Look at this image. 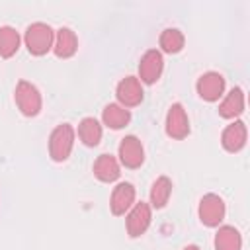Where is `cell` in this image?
<instances>
[{"mask_svg": "<svg viewBox=\"0 0 250 250\" xmlns=\"http://www.w3.org/2000/svg\"><path fill=\"white\" fill-rule=\"evenodd\" d=\"M23 43L33 57H43L49 51H53L55 43V29L45 21H33L25 27Z\"/></svg>", "mask_w": 250, "mask_h": 250, "instance_id": "1", "label": "cell"}, {"mask_svg": "<svg viewBox=\"0 0 250 250\" xmlns=\"http://www.w3.org/2000/svg\"><path fill=\"white\" fill-rule=\"evenodd\" d=\"M76 131L70 123H59L51 135H49V156L53 162H64L68 160L72 148H74Z\"/></svg>", "mask_w": 250, "mask_h": 250, "instance_id": "2", "label": "cell"}, {"mask_svg": "<svg viewBox=\"0 0 250 250\" xmlns=\"http://www.w3.org/2000/svg\"><path fill=\"white\" fill-rule=\"evenodd\" d=\"M14 102L18 105V109L21 111V115L25 117H35L41 113L43 107V98L41 92L35 84H31L29 80H20L16 84L14 90Z\"/></svg>", "mask_w": 250, "mask_h": 250, "instance_id": "3", "label": "cell"}, {"mask_svg": "<svg viewBox=\"0 0 250 250\" xmlns=\"http://www.w3.org/2000/svg\"><path fill=\"white\" fill-rule=\"evenodd\" d=\"M225 215H227V205H225V199L221 195H217V193H205L199 199L197 217H199L201 225H205L209 229H217L225 221Z\"/></svg>", "mask_w": 250, "mask_h": 250, "instance_id": "4", "label": "cell"}, {"mask_svg": "<svg viewBox=\"0 0 250 250\" xmlns=\"http://www.w3.org/2000/svg\"><path fill=\"white\" fill-rule=\"evenodd\" d=\"M125 229H127V236L129 238H139L143 236L150 223H152V207L146 201H139L135 203L127 213H125Z\"/></svg>", "mask_w": 250, "mask_h": 250, "instance_id": "5", "label": "cell"}, {"mask_svg": "<svg viewBox=\"0 0 250 250\" xmlns=\"http://www.w3.org/2000/svg\"><path fill=\"white\" fill-rule=\"evenodd\" d=\"M164 131L170 139L174 141H182L189 135L191 127H189V117L184 109L182 104H172L166 111V121H164Z\"/></svg>", "mask_w": 250, "mask_h": 250, "instance_id": "6", "label": "cell"}, {"mask_svg": "<svg viewBox=\"0 0 250 250\" xmlns=\"http://www.w3.org/2000/svg\"><path fill=\"white\" fill-rule=\"evenodd\" d=\"M117 156H119V164H123L129 170H137L145 164V146L141 143L139 137L135 135H127L121 139L119 148H117Z\"/></svg>", "mask_w": 250, "mask_h": 250, "instance_id": "7", "label": "cell"}, {"mask_svg": "<svg viewBox=\"0 0 250 250\" xmlns=\"http://www.w3.org/2000/svg\"><path fill=\"white\" fill-rule=\"evenodd\" d=\"M164 72V57L158 49H148L139 61V80L141 84H154Z\"/></svg>", "mask_w": 250, "mask_h": 250, "instance_id": "8", "label": "cell"}, {"mask_svg": "<svg viewBox=\"0 0 250 250\" xmlns=\"http://www.w3.org/2000/svg\"><path fill=\"white\" fill-rule=\"evenodd\" d=\"M225 76L217 70L203 72L195 82V92L205 102H219L225 96Z\"/></svg>", "mask_w": 250, "mask_h": 250, "instance_id": "9", "label": "cell"}, {"mask_svg": "<svg viewBox=\"0 0 250 250\" xmlns=\"http://www.w3.org/2000/svg\"><path fill=\"white\" fill-rule=\"evenodd\" d=\"M115 98H117V104L127 107V109L141 105V102L145 100V90H143L141 80L137 76L121 78L115 86Z\"/></svg>", "mask_w": 250, "mask_h": 250, "instance_id": "10", "label": "cell"}, {"mask_svg": "<svg viewBox=\"0 0 250 250\" xmlns=\"http://www.w3.org/2000/svg\"><path fill=\"white\" fill-rule=\"evenodd\" d=\"M135 197H137V189L131 182H119L109 195V211L115 217L125 215L133 205H135Z\"/></svg>", "mask_w": 250, "mask_h": 250, "instance_id": "11", "label": "cell"}, {"mask_svg": "<svg viewBox=\"0 0 250 250\" xmlns=\"http://www.w3.org/2000/svg\"><path fill=\"white\" fill-rule=\"evenodd\" d=\"M246 141H248V129H246V123L240 121V119H234L232 123H229L223 133H221V145L227 152H240L244 146H246Z\"/></svg>", "mask_w": 250, "mask_h": 250, "instance_id": "12", "label": "cell"}, {"mask_svg": "<svg viewBox=\"0 0 250 250\" xmlns=\"http://www.w3.org/2000/svg\"><path fill=\"white\" fill-rule=\"evenodd\" d=\"M92 172L94 176L104 182V184H111L115 180H119L121 176V166H119V160L113 156V154H100L96 160H94V166H92Z\"/></svg>", "mask_w": 250, "mask_h": 250, "instance_id": "13", "label": "cell"}, {"mask_svg": "<svg viewBox=\"0 0 250 250\" xmlns=\"http://www.w3.org/2000/svg\"><path fill=\"white\" fill-rule=\"evenodd\" d=\"M244 105H246L244 90L240 86H234L229 94L223 96V100L219 104V115L223 119H236L238 115L244 113Z\"/></svg>", "mask_w": 250, "mask_h": 250, "instance_id": "14", "label": "cell"}, {"mask_svg": "<svg viewBox=\"0 0 250 250\" xmlns=\"http://www.w3.org/2000/svg\"><path fill=\"white\" fill-rule=\"evenodd\" d=\"M78 51V37L70 27H59L55 31V43L53 53L59 59H70Z\"/></svg>", "mask_w": 250, "mask_h": 250, "instance_id": "15", "label": "cell"}, {"mask_svg": "<svg viewBox=\"0 0 250 250\" xmlns=\"http://www.w3.org/2000/svg\"><path fill=\"white\" fill-rule=\"evenodd\" d=\"M213 246L215 250H242V234L232 225H221L217 227Z\"/></svg>", "mask_w": 250, "mask_h": 250, "instance_id": "16", "label": "cell"}, {"mask_svg": "<svg viewBox=\"0 0 250 250\" xmlns=\"http://www.w3.org/2000/svg\"><path fill=\"white\" fill-rule=\"evenodd\" d=\"M102 123L113 131H119L131 123V111L119 104H107L102 109Z\"/></svg>", "mask_w": 250, "mask_h": 250, "instance_id": "17", "label": "cell"}, {"mask_svg": "<svg viewBox=\"0 0 250 250\" xmlns=\"http://www.w3.org/2000/svg\"><path fill=\"white\" fill-rule=\"evenodd\" d=\"M170 195H172V180L168 176H158L150 186L148 205L152 209H164L170 201Z\"/></svg>", "mask_w": 250, "mask_h": 250, "instance_id": "18", "label": "cell"}, {"mask_svg": "<svg viewBox=\"0 0 250 250\" xmlns=\"http://www.w3.org/2000/svg\"><path fill=\"white\" fill-rule=\"evenodd\" d=\"M104 135V125L96 117H84L78 123V139L86 146H98Z\"/></svg>", "mask_w": 250, "mask_h": 250, "instance_id": "19", "label": "cell"}, {"mask_svg": "<svg viewBox=\"0 0 250 250\" xmlns=\"http://www.w3.org/2000/svg\"><path fill=\"white\" fill-rule=\"evenodd\" d=\"M158 45H160V53L176 55V53H180L184 49L186 37L178 27H166L158 37Z\"/></svg>", "mask_w": 250, "mask_h": 250, "instance_id": "20", "label": "cell"}, {"mask_svg": "<svg viewBox=\"0 0 250 250\" xmlns=\"http://www.w3.org/2000/svg\"><path fill=\"white\" fill-rule=\"evenodd\" d=\"M21 37L12 25H0V57L10 59L20 51Z\"/></svg>", "mask_w": 250, "mask_h": 250, "instance_id": "21", "label": "cell"}, {"mask_svg": "<svg viewBox=\"0 0 250 250\" xmlns=\"http://www.w3.org/2000/svg\"><path fill=\"white\" fill-rule=\"evenodd\" d=\"M182 250H201V248H199L197 244H188V246H184Z\"/></svg>", "mask_w": 250, "mask_h": 250, "instance_id": "22", "label": "cell"}]
</instances>
